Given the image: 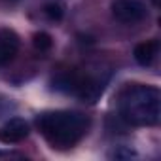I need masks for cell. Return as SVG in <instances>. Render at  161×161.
<instances>
[{"mask_svg":"<svg viewBox=\"0 0 161 161\" xmlns=\"http://www.w3.org/2000/svg\"><path fill=\"white\" fill-rule=\"evenodd\" d=\"M36 127L51 144V148L66 150L86 136L89 129V119L80 112L53 110L40 114L36 118Z\"/></svg>","mask_w":161,"mask_h":161,"instance_id":"6da1fadb","label":"cell"},{"mask_svg":"<svg viewBox=\"0 0 161 161\" xmlns=\"http://www.w3.org/2000/svg\"><path fill=\"white\" fill-rule=\"evenodd\" d=\"M119 116L129 125L152 127L161 118V95L152 86L133 84L119 95Z\"/></svg>","mask_w":161,"mask_h":161,"instance_id":"7a4b0ae2","label":"cell"},{"mask_svg":"<svg viewBox=\"0 0 161 161\" xmlns=\"http://www.w3.org/2000/svg\"><path fill=\"white\" fill-rule=\"evenodd\" d=\"M53 87L64 93H72L76 97H80L84 103H97L104 91V82L95 76L89 74H82V72H76V70H68L59 74L53 80Z\"/></svg>","mask_w":161,"mask_h":161,"instance_id":"3957f363","label":"cell"},{"mask_svg":"<svg viewBox=\"0 0 161 161\" xmlns=\"http://www.w3.org/2000/svg\"><path fill=\"white\" fill-rule=\"evenodd\" d=\"M112 15L123 25H133L146 17V6L140 0H114Z\"/></svg>","mask_w":161,"mask_h":161,"instance_id":"277c9868","label":"cell"},{"mask_svg":"<svg viewBox=\"0 0 161 161\" xmlns=\"http://www.w3.org/2000/svg\"><path fill=\"white\" fill-rule=\"evenodd\" d=\"M29 136V123L21 118H12L0 127V142L17 144Z\"/></svg>","mask_w":161,"mask_h":161,"instance_id":"5b68a950","label":"cell"},{"mask_svg":"<svg viewBox=\"0 0 161 161\" xmlns=\"http://www.w3.org/2000/svg\"><path fill=\"white\" fill-rule=\"evenodd\" d=\"M19 36L12 29L0 31V66L8 64L19 51Z\"/></svg>","mask_w":161,"mask_h":161,"instance_id":"8992f818","label":"cell"},{"mask_svg":"<svg viewBox=\"0 0 161 161\" xmlns=\"http://www.w3.org/2000/svg\"><path fill=\"white\" fill-rule=\"evenodd\" d=\"M157 53H159V42H157V40L142 42V44H138V46L135 47V51H133V55H135L136 63H138V64H142V66L152 64V63H153V59L157 57Z\"/></svg>","mask_w":161,"mask_h":161,"instance_id":"52a82bcc","label":"cell"},{"mask_svg":"<svg viewBox=\"0 0 161 161\" xmlns=\"http://www.w3.org/2000/svg\"><path fill=\"white\" fill-rule=\"evenodd\" d=\"M44 14H46V17H47L49 21L57 23V21H61L63 15H64V6H63L61 0H51V2L44 4Z\"/></svg>","mask_w":161,"mask_h":161,"instance_id":"ba28073f","label":"cell"},{"mask_svg":"<svg viewBox=\"0 0 161 161\" xmlns=\"http://www.w3.org/2000/svg\"><path fill=\"white\" fill-rule=\"evenodd\" d=\"M32 44H34V47L38 51H49L51 46H53V40H51V36L47 32H36L32 36Z\"/></svg>","mask_w":161,"mask_h":161,"instance_id":"9c48e42d","label":"cell"}]
</instances>
